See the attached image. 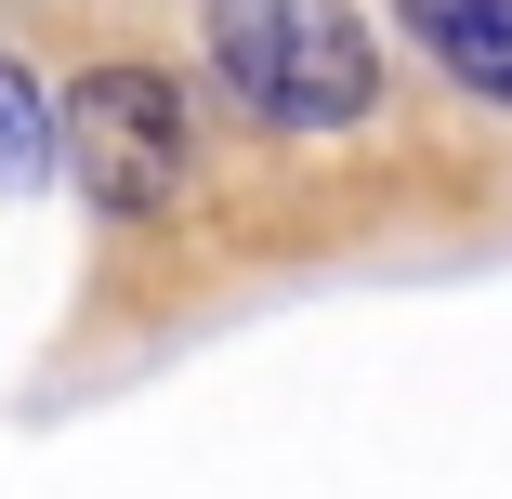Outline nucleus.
Here are the masks:
<instances>
[{
  "label": "nucleus",
  "mask_w": 512,
  "mask_h": 499,
  "mask_svg": "<svg viewBox=\"0 0 512 499\" xmlns=\"http://www.w3.org/2000/svg\"><path fill=\"white\" fill-rule=\"evenodd\" d=\"M197 40H211V79L237 92V119L276 145L355 132L381 106V40L355 0H197Z\"/></svg>",
  "instance_id": "nucleus-1"
},
{
  "label": "nucleus",
  "mask_w": 512,
  "mask_h": 499,
  "mask_svg": "<svg viewBox=\"0 0 512 499\" xmlns=\"http://www.w3.org/2000/svg\"><path fill=\"white\" fill-rule=\"evenodd\" d=\"M53 171L92 197L106 224H158L197 197V106L171 66H79V92L53 106Z\"/></svg>",
  "instance_id": "nucleus-2"
},
{
  "label": "nucleus",
  "mask_w": 512,
  "mask_h": 499,
  "mask_svg": "<svg viewBox=\"0 0 512 499\" xmlns=\"http://www.w3.org/2000/svg\"><path fill=\"white\" fill-rule=\"evenodd\" d=\"M394 27L421 40V66L447 92H473V106L512 119V0H394Z\"/></svg>",
  "instance_id": "nucleus-3"
},
{
  "label": "nucleus",
  "mask_w": 512,
  "mask_h": 499,
  "mask_svg": "<svg viewBox=\"0 0 512 499\" xmlns=\"http://www.w3.org/2000/svg\"><path fill=\"white\" fill-rule=\"evenodd\" d=\"M53 171V92L0 53V184H40Z\"/></svg>",
  "instance_id": "nucleus-4"
}]
</instances>
